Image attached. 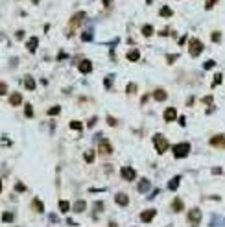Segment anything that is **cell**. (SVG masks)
<instances>
[{"instance_id":"obj_13","label":"cell","mask_w":225,"mask_h":227,"mask_svg":"<svg viewBox=\"0 0 225 227\" xmlns=\"http://www.w3.org/2000/svg\"><path fill=\"white\" fill-rule=\"evenodd\" d=\"M20 103H22V94H20V92H13V94H9V105L17 107V105H20Z\"/></svg>"},{"instance_id":"obj_36","label":"cell","mask_w":225,"mask_h":227,"mask_svg":"<svg viewBox=\"0 0 225 227\" xmlns=\"http://www.w3.org/2000/svg\"><path fill=\"white\" fill-rule=\"evenodd\" d=\"M7 92V85L6 83H0V94H6Z\"/></svg>"},{"instance_id":"obj_21","label":"cell","mask_w":225,"mask_h":227,"mask_svg":"<svg viewBox=\"0 0 225 227\" xmlns=\"http://www.w3.org/2000/svg\"><path fill=\"white\" fill-rule=\"evenodd\" d=\"M159 15H161V17H164V18H168V17H172V15H174V11H172L168 6H163V7L159 9Z\"/></svg>"},{"instance_id":"obj_42","label":"cell","mask_w":225,"mask_h":227,"mask_svg":"<svg viewBox=\"0 0 225 227\" xmlns=\"http://www.w3.org/2000/svg\"><path fill=\"white\" fill-rule=\"evenodd\" d=\"M214 67V61H209V63H205V68H212Z\"/></svg>"},{"instance_id":"obj_43","label":"cell","mask_w":225,"mask_h":227,"mask_svg":"<svg viewBox=\"0 0 225 227\" xmlns=\"http://www.w3.org/2000/svg\"><path fill=\"white\" fill-rule=\"evenodd\" d=\"M96 120H98V118H96V116H92V120H90V122H89V128H92V126H94V124H96Z\"/></svg>"},{"instance_id":"obj_29","label":"cell","mask_w":225,"mask_h":227,"mask_svg":"<svg viewBox=\"0 0 225 227\" xmlns=\"http://www.w3.org/2000/svg\"><path fill=\"white\" fill-rule=\"evenodd\" d=\"M70 129L81 131V129H83V124H81V122H78V120H72V122H70Z\"/></svg>"},{"instance_id":"obj_14","label":"cell","mask_w":225,"mask_h":227,"mask_svg":"<svg viewBox=\"0 0 225 227\" xmlns=\"http://www.w3.org/2000/svg\"><path fill=\"white\" fill-rule=\"evenodd\" d=\"M24 87H26L28 91H33V89H35V79H33L31 74H26V76H24Z\"/></svg>"},{"instance_id":"obj_44","label":"cell","mask_w":225,"mask_h":227,"mask_svg":"<svg viewBox=\"0 0 225 227\" xmlns=\"http://www.w3.org/2000/svg\"><path fill=\"white\" fill-rule=\"evenodd\" d=\"M168 30H170V28H164V30H163V31H161V35H168V33H170V31H168Z\"/></svg>"},{"instance_id":"obj_23","label":"cell","mask_w":225,"mask_h":227,"mask_svg":"<svg viewBox=\"0 0 225 227\" xmlns=\"http://www.w3.org/2000/svg\"><path fill=\"white\" fill-rule=\"evenodd\" d=\"M179 185H181V177L177 176V177H174V179H172V181L168 183V188H170V190H175V188H177Z\"/></svg>"},{"instance_id":"obj_40","label":"cell","mask_w":225,"mask_h":227,"mask_svg":"<svg viewBox=\"0 0 225 227\" xmlns=\"http://www.w3.org/2000/svg\"><path fill=\"white\" fill-rule=\"evenodd\" d=\"M15 188H17L18 192H24V190H26V187H24V185H20V183H17V185H15Z\"/></svg>"},{"instance_id":"obj_6","label":"cell","mask_w":225,"mask_h":227,"mask_svg":"<svg viewBox=\"0 0 225 227\" xmlns=\"http://www.w3.org/2000/svg\"><path fill=\"white\" fill-rule=\"evenodd\" d=\"M163 118H164L166 122H174V120H177V109H175V107H166V109H164Z\"/></svg>"},{"instance_id":"obj_35","label":"cell","mask_w":225,"mask_h":227,"mask_svg":"<svg viewBox=\"0 0 225 227\" xmlns=\"http://www.w3.org/2000/svg\"><path fill=\"white\" fill-rule=\"evenodd\" d=\"M175 59H179V55H175V54H170V55H168V59H166V61H168V63H170V65H172V63H175Z\"/></svg>"},{"instance_id":"obj_10","label":"cell","mask_w":225,"mask_h":227,"mask_svg":"<svg viewBox=\"0 0 225 227\" xmlns=\"http://www.w3.org/2000/svg\"><path fill=\"white\" fill-rule=\"evenodd\" d=\"M211 146H214V148H225V137L223 135H214L212 139H211Z\"/></svg>"},{"instance_id":"obj_9","label":"cell","mask_w":225,"mask_h":227,"mask_svg":"<svg viewBox=\"0 0 225 227\" xmlns=\"http://www.w3.org/2000/svg\"><path fill=\"white\" fill-rule=\"evenodd\" d=\"M115 201L118 203V207H127V205H129V198H127V194H124V192H118V194L115 196Z\"/></svg>"},{"instance_id":"obj_46","label":"cell","mask_w":225,"mask_h":227,"mask_svg":"<svg viewBox=\"0 0 225 227\" xmlns=\"http://www.w3.org/2000/svg\"><path fill=\"white\" fill-rule=\"evenodd\" d=\"M113 4V0H103V6H111Z\"/></svg>"},{"instance_id":"obj_22","label":"cell","mask_w":225,"mask_h":227,"mask_svg":"<svg viewBox=\"0 0 225 227\" xmlns=\"http://www.w3.org/2000/svg\"><path fill=\"white\" fill-rule=\"evenodd\" d=\"M139 57H140V52H139V50H129V52H127V59H129L131 63L139 61Z\"/></svg>"},{"instance_id":"obj_20","label":"cell","mask_w":225,"mask_h":227,"mask_svg":"<svg viewBox=\"0 0 225 227\" xmlns=\"http://www.w3.org/2000/svg\"><path fill=\"white\" fill-rule=\"evenodd\" d=\"M31 207H33V211H35V213H42V211H44V207H42V201H41L39 198H35V200L31 201Z\"/></svg>"},{"instance_id":"obj_15","label":"cell","mask_w":225,"mask_h":227,"mask_svg":"<svg viewBox=\"0 0 225 227\" xmlns=\"http://www.w3.org/2000/svg\"><path fill=\"white\" fill-rule=\"evenodd\" d=\"M153 98H155L157 102H164V100L168 98V92H166L164 89H155V92H153Z\"/></svg>"},{"instance_id":"obj_41","label":"cell","mask_w":225,"mask_h":227,"mask_svg":"<svg viewBox=\"0 0 225 227\" xmlns=\"http://www.w3.org/2000/svg\"><path fill=\"white\" fill-rule=\"evenodd\" d=\"M211 102H212V96H205L203 98V103H211Z\"/></svg>"},{"instance_id":"obj_33","label":"cell","mask_w":225,"mask_h":227,"mask_svg":"<svg viewBox=\"0 0 225 227\" xmlns=\"http://www.w3.org/2000/svg\"><path fill=\"white\" fill-rule=\"evenodd\" d=\"M90 39H92V31H85V33L81 35V41H83V43H87V41H90Z\"/></svg>"},{"instance_id":"obj_49","label":"cell","mask_w":225,"mask_h":227,"mask_svg":"<svg viewBox=\"0 0 225 227\" xmlns=\"http://www.w3.org/2000/svg\"><path fill=\"white\" fill-rule=\"evenodd\" d=\"M146 2H148V4H151V2H153V0H146Z\"/></svg>"},{"instance_id":"obj_32","label":"cell","mask_w":225,"mask_h":227,"mask_svg":"<svg viewBox=\"0 0 225 227\" xmlns=\"http://www.w3.org/2000/svg\"><path fill=\"white\" fill-rule=\"evenodd\" d=\"M222 81H223V74H216V76H214V81H212V87L220 85Z\"/></svg>"},{"instance_id":"obj_8","label":"cell","mask_w":225,"mask_h":227,"mask_svg":"<svg viewBox=\"0 0 225 227\" xmlns=\"http://www.w3.org/2000/svg\"><path fill=\"white\" fill-rule=\"evenodd\" d=\"M78 68H79V72H81V74H89V72L92 70V63H90L89 59H81V61H79V65H78Z\"/></svg>"},{"instance_id":"obj_7","label":"cell","mask_w":225,"mask_h":227,"mask_svg":"<svg viewBox=\"0 0 225 227\" xmlns=\"http://www.w3.org/2000/svg\"><path fill=\"white\" fill-rule=\"evenodd\" d=\"M155 214H157V211H155V209L142 211V213H140V222H144V224H150V222L155 218Z\"/></svg>"},{"instance_id":"obj_17","label":"cell","mask_w":225,"mask_h":227,"mask_svg":"<svg viewBox=\"0 0 225 227\" xmlns=\"http://www.w3.org/2000/svg\"><path fill=\"white\" fill-rule=\"evenodd\" d=\"M37 43H39V39H37V37H31V39L26 43V48H28V52H30V54H33V52L37 50Z\"/></svg>"},{"instance_id":"obj_16","label":"cell","mask_w":225,"mask_h":227,"mask_svg":"<svg viewBox=\"0 0 225 227\" xmlns=\"http://www.w3.org/2000/svg\"><path fill=\"white\" fill-rule=\"evenodd\" d=\"M183 209H185L183 200H181V198H175V200L172 201V211H174V213H181Z\"/></svg>"},{"instance_id":"obj_47","label":"cell","mask_w":225,"mask_h":227,"mask_svg":"<svg viewBox=\"0 0 225 227\" xmlns=\"http://www.w3.org/2000/svg\"><path fill=\"white\" fill-rule=\"evenodd\" d=\"M109 227H118V225H116V222H109Z\"/></svg>"},{"instance_id":"obj_3","label":"cell","mask_w":225,"mask_h":227,"mask_svg":"<svg viewBox=\"0 0 225 227\" xmlns=\"http://www.w3.org/2000/svg\"><path fill=\"white\" fill-rule=\"evenodd\" d=\"M201 52H203V43L199 39H190V43H188V54L192 57H198Z\"/></svg>"},{"instance_id":"obj_12","label":"cell","mask_w":225,"mask_h":227,"mask_svg":"<svg viewBox=\"0 0 225 227\" xmlns=\"http://www.w3.org/2000/svg\"><path fill=\"white\" fill-rule=\"evenodd\" d=\"M85 15H87L85 11H78V13H76V15L70 18V26H74V28H76V26H78L81 20H85Z\"/></svg>"},{"instance_id":"obj_2","label":"cell","mask_w":225,"mask_h":227,"mask_svg":"<svg viewBox=\"0 0 225 227\" xmlns=\"http://www.w3.org/2000/svg\"><path fill=\"white\" fill-rule=\"evenodd\" d=\"M153 144H155V150H157V153H164V152H168L170 150V144H168V140L163 137V135H153Z\"/></svg>"},{"instance_id":"obj_31","label":"cell","mask_w":225,"mask_h":227,"mask_svg":"<svg viewBox=\"0 0 225 227\" xmlns=\"http://www.w3.org/2000/svg\"><path fill=\"white\" fill-rule=\"evenodd\" d=\"M126 92H127V94H135V92H137V85H135V83H127Z\"/></svg>"},{"instance_id":"obj_5","label":"cell","mask_w":225,"mask_h":227,"mask_svg":"<svg viewBox=\"0 0 225 227\" xmlns=\"http://www.w3.org/2000/svg\"><path fill=\"white\" fill-rule=\"evenodd\" d=\"M120 176H122L124 181H133L137 177V172H135L133 166H122L120 168Z\"/></svg>"},{"instance_id":"obj_24","label":"cell","mask_w":225,"mask_h":227,"mask_svg":"<svg viewBox=\"0 0 225 227\" xmlns=\"http://www.w3.org/2000/svg\"><path fill=\"white\" fill-rule=\"evenodd\" d=\"M70 211V203L66 200H61L59 201V213H68Z\"/></svg>"},{"instance_id":"obj_1","label":"cell","mask_w":225,"mask_h":227,"mask_svg":"<svg viewBox=\"0 0 225 227\" xmlns=\"http://www.w3.org/2000/svg\"><path fill=\"white\" fill-rule=\"evenodd\" d=\"M172 153H174L175 159H183L190 153V144L188 142H179V144L172 146Z\"/></svg>"},{"instance_id":"obj_45","label":"cell","mask_w":225,"mask_h":227,"mask_svg":"<svg viewBox=\"0 0 225 227\" xmlns=\"http://www.w3.org/2000/svg\"><path fill=\"white\" fill-rule=\"evenodd\" d=\"M212 174H216V176H218V174H222V168H214V170H212Z\"/></svg>"},{"instance_id":"obj_28","label":"cell","mask_w":225,"mask_h":227,"mask_svg":"<svg viewBox=\"0 0 225 227\" xmlns=\"http://www.w3.org/2000/svg\"><path fill=\"white\" fill-rule=\"evenodd\" d=\"M59 113H61V107H59V105H54V107L48 109V116H55V115H59Z\"/></svg>"},{"instance_id":"obj_37","label":"cell","mask_w":225,"mask_h":227,"mask_svg":"<svg viewBox=\"0 0 225 227\" xmlns=\"http://www.w3.org/2000/svg\"><path fill=\"white\" fill-rule=\"evenodd\" d=\"M103 207H105V205H103L102 201H96V203H94V209H96V211H102Z\"/></svg>"},{"instance_id":"obj_27","label":"cell","mask_w":225,"mask_h":227,"mask_svg":"<svg viewBox=\"0 0 225 227\" xmlns=\"http://www.w3.org/2000/svg\"><path fill=\"white\" fill-rule=\"evenodd\" d=\"M83 159H85L87 163H94V150L85 152V153H83Z\"/></svg>"},{"instance_id":"obj_18","label":"cell","mask_w":225,"mask_h":227,"mask_svg":"<svg viewBox=\"0 0 225 227\" xmlns=\"http://www.w3.org/2000/svg\"><path fill=\"white\" fill-rule=\"evenodd\" d=\"M150 187H151L150 181L144 177V179H140V183H139V192H140V194H146V192L150 190Z\"/></svg>"},{"instance_id":"obj_38","label":"cell","mask_w":225,"mask_h":227,"mask_svg":"<svg viewBox=\"0 0 225 227\" xmlns=\"http://www.w3.org/2000/svg\"><path fill=\"white\" fill-rule=\"evenodd\" d=\"M216 2H218V0H209V2L205 4V9H211V7H212V6H214Z\"/></svg>"},{"instance_id":"obj_34","label":"cell","mask_w":225,"mask_h":227,"mask_svg":"<svg viewBox=\"0 0 225 227\" xmlns=\"http://www.w3.org/2000/svg\"><path fill=\"white\" fill-rule=\"evenodd\" d=\"M212 41H214V43H220V41H222V33H220V31H214V33H212Z\"/></svg>"},{"instance_id":"obj_25","label":"cell","mask_w":225,"mask_h":227,"mask_svg":"<svg viewBox=\"0 0 225 227\" xmlns=\"http://www.w3.org/2000/svg\"><path fill=\"white\" fill-rule=\"evenodd\" d=\"M2 222H4V224L15 222V214H13V213H4V214H2Z\"/></svg>"},{"instance_id":"obj_4","label":"cell","mask_w":225,"mask_h":227,"mask_svg":"<svg viewBox=\"0 0 225 227\" xmlns=\"http://www.w3.org/2000/svg\"><path fill=\"white\" fill-rule=\"evenodd\" d=\"M188 222H190V225H199V222H201V211L198 209V207H192L190 211H188Z\"/></svg>"},{"instance_id":"obj_39","label":"cell","mask_w":225,"mask_h":227,"mask_svg":"<svg viewBox=\"0 0 225 227\" xmlns=\"http://www.w3.org/2000/svg\"><path fill=\"white\" fill-rule=\"evenodd\" d=\"M107 124H109V126H116V120H115L113 116H107Z\"/></svg>"},{"instance_id":"obj_26","label":"cell","mask_w":225,"mask_h":227,"mask_svg":"<svg viewBox=\"0 0 225 227\" xmlns=\"http://www.w3.org/2000/svg\"><path fill=\"white\" fill-rule=\"evenodd\" d=\"M142 35H144V37H150V35H153V26H150V24H144V26H142Z\"/></svg>"},{"instance_id":"obj_19","label":"cell","mask_w":225,"mask_h":227,"mask_svg":"<svg viewBox=\"0 0 225 227\" xmlns=\"http://www.w3.org/2000/svg\"><path fill=\"white\" fill-rule=\"evenodd\" d=\"M85 207H87V203L83 201V200H78L74 205H72V209H74V213H83L85 211Z\"/></svg>"},{"instance_id":"obj_30","label":"cell","mask_w":225,"mask_h":227,"mask_svg":"<svg viewBox=\"0 0 225 227\" xmlns=\"http://www.w3.org/2000/svg\"><path fill=\"white\" fill-rule=\"evenodd\" d=\"M24 115H26L28 118H31V116H33V107H31L30 103H26V105H24Z\"/></svg>"},{"instance_id":"obj_48","label":"cell","mask_w":225,"mask_h":227,"mask_svg":"<svg viewBox=\"0 0 225 227\" xmlns=\"http://www.w3.org/2000/svg\"><path fill=\"white\" fill-rule=\"evenodd\" d=\"M31 2H33V4H37V2H39V0H31Z\"/></svg>"},{"instance_id":"obj_11","label":"cell","mask_w":225,"mask_h":227,"mask_svg":"<svg viewBox=\"0 0 225 227\" xmlns=\"http://www.w3.org/2000/svg\"><path fill=\"white\" fill-rule=\"evenodd\" d=\"M98 148H100V153L103 155H109V153H113V146L109 144V140H100V144H98Z\"/></svg>"}]
</instances>
